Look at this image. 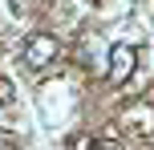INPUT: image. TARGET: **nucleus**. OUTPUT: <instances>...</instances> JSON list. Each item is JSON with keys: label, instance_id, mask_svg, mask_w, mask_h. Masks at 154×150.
<instances>
[{"label": "nucleus", "instance_id": "f257e3e1", "mask_svg": "<svg viewBox=\"0 0 154 150\" xmlns=\"http://www.w3.org/2000/svg\"><path fill=\"white\" fill-rule=\"evenodd\" d=\"M61 57V45H57L53 32H32L29 45H24V61L32 65V69H49V65Z\"/></svg>", "mask_w": 154, "mask_h": 150}, {"label": "nucleus", "instance_id": "f03ea898", "mask_svg": "<svg viewBox=\"0 0 154 150\" xmlns=\"http://www.w3.org/2000/svg\"><path fill=\"white\" fill-rule=\"evenodd\" d=\"M134 65H138V53H134V45L118 41V45L109 49V65H106L109 85H126V81H130V73H134Z\"/></svg>", "mask_w": 154, "mask_h": 150}, {"label": "nucleus", "instance_id": "7ed1b4c3", "mask_svg": "<svg viewBox=\"0 0 154 150\" xmlns=\"http://www.w3.org/2000/svg\"><path fill=\"white\" fill-rule=\"evenodd\" d=\"M130 118H138V122H134L138 130H146V134H154V110H150V106H142V110H134Z\"/></svg>", "mask_w": 154, "mask_h": 150}, {"label": "nucleus", "instance_id": "20e7f679", "mask_svg": "<svg viewBox=\"0 0 154 150\" xmlns=\"http://www.w3.org/2000/svg\"><path fill=\"white\" fill-rule=\"evenodd\" d=\"M16 102V89H12V81L8 77H0V106H12Z\"/></svg>", "mask_w": 154, "mask_h": 150}, {"label": "nucleus", "instance_id": "39448f33", "mask_svg": "<svg viewBox=\"0 0 154 150\" xmlns=\"http://www.w3.org/2000/svg\"><path fill=\"white\" fill-rule=\"evenodd\" d=\"M0 150H24V142H20V138H12L8 130H0Z\"/></svg>", "mask_w": 154, "mask_h": 150}]
</instances>
